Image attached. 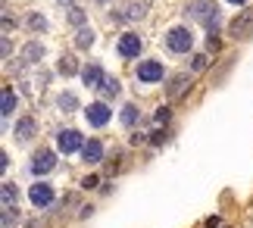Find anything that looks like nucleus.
Instances as JSON below:
<instances>
[{
	"label": "nucleus",
	"instance_id": "f257e3e1",
	"mask_svg": "<svg viewBox=\"0 0 253 228\" xmlns=\"http://www.w3.org/2000/svg\"><path fill=\"white\" fill-rule=\"evenodd\" d=\"M166 47L172 53H191V47H194V35H191V28H184V25H175L166 32Z\"/></svg>",
	"mask_w": 253,
	"mask_h": 228
},
{
	"label": "nucleus",
	"instance_id": "f03ea898",
	"mask_svg": "<svg viewBox=\"0 0 253 228\" xmlns=\"http://www.w3.org/2000/svg\"><path fill=\"white\" fill-rule=\"evenodd\" d=\"M56 169V153L47 150V147H41V150L32 153V163H28V172L32 175H50Z\"/></svg>",
	"mask_w": 253,
	"mask_h": 228
},
{
	"label": "nucleus",
	"instance_id": "7ed1b4c3",
	"mask_svg": "<svg viewBox=\"0 0 253 228\" xmlns=\"http://www.w3.org/2000/svg\"><path fill=\"white\" fill-rule=\"evenodd\" d=\"M56 147H60V153H79L82 147H84V137H82V132L79 128H63L60 135H56Z\"/></svg>",
	"mask_w": 253,
	"mask_h": 228
},
{
	"label": "nucleus",
	"instance_id": "20e7f679",
	"mask_svg": "<svg viewBox=\"0 0 253 228\" xmlns=\"http://www.w3.org/2000/svg\"><path fill=\"white\" fill-rule=\"evenodd\" d=\"M134 72H138V82H144V85H157V82H163L166 69H163L160 59H144V63L134 69Z\"/></svg>",
	"mask_w": 253,
	"mask_h": 228
},
{
	"label": "nucleus",
	"instance_id": "39448f33",
	"mask_svg": "<svg viewBox=\"0 0 253 228\" xmlns=\"http://www.w3.org/2000/svg\"><path fill=\"white\" fill-rule=\"evenodd\" d=\"M116 50H119L125 59H134V56H141V50H144V44H141V35H131V32L119 35V41H116Z\"/></svg>",
	"mask_w": 253,
	"mask_h": 228
},
{
	"label": "nucleus",
	"instance_id": "423d86ee",
	"mask_svg": "<svg viewBox=\"0 0 253 228\" xmlns=\"http://www.w3.org/2000/svg\"><path fill=\"white\" fill-rule=\"evenodd\" d=\"M28 200H32L38 210H50L53 206V187L44 184V182H35L32 191H28Z\"/></svg>",
	"mask_w": 253,
	"mask_h": 228
},
{
	"label": "nucleus",
	"instance_id": "0eeeda50",
	"mask_svg": "<svg viewBox=\"0 0 253 228\" xmlns=\"http://www.w3.org/2000/svg\"><path fill=\"white\" fill-rule=\"evenodd\" d=\"M82 82H84V88H94V91H100V85L106 82L103 66H100V63H87V66H82Z\"/></svg>",
	"mask_w": 253,
	"mask_h": 228
},
{
	"label": "nucleus",
	"instance_id": "6e6552de",
	"mask_svg": "<svg viewBox=\"0 0 253 228\" xmlns=\"http://www.w3.org/2000/svg\"><path fill=\"white\" fill-rule=\"evenodd\" d=\"M84 119H87V122H91L94 128H103L113 116H110V106H106L103 100H97V103H91V106L84 110Z\"/></svg>",
	"mask_w": 253,
	"mask_h": 228
},
{
	"label": "nucleus",
	"instance_id": "1a4fd4ad",
	"mask_svg": "<svg viewBox=\"0 0 253 228\" xmlns=\"http://www.w3.org/2000/svg\"><path fill=\"white\" fill-rule=\"evenodd\" d=\"M219 9V3H212V0H194V3H188V19H200V22H207V19Z\"/></svg>",
	"mask_w": 253,
	"mask_h": 228
},
{
	"label": "nucleus",
	"instance_id": "9d476101",
	"mask_svg": "<svg viewBox=\"0 0 253 228\" xmlns=\"http://www.w3.org/2000/svg\"><path fill=\"white\" fill-rule=\"evenodd\" d=\"M250 32H253V9H244V13L228 25V35L231 38H247Z\"/></svg>",
	"mask_w": 253,
	"mask_h": 228
},
{
	"label": "nucleus",
	"instance_id": "9b49d317",
	"mask_svg": "<svg viewBox=\"0 0 253 228\" xmlns=\"http://www.w3.org/2000/svg\"><path fill=\"white\" fill-rule=\"evenodd\" d=\"M106 156V150H103V141H97V137H91V141H84V147H82V160L87 163V166H97Z\"/></svg>",
	"mask_w": 253,
	"mask_h": 228
},
{
	"label": "nucleus",
	"instance_id": "f8f14e48",
	"mask_svg": "<svg viewBox=\"0 0 253 228\" xmlns=\"http://www.w3.org/2000/svg\"><path fill=\"white\" fill-rule=\"evenodd\" d=\"M38 132V125H35V119H16V128H13V137H16V144H25V141H32Z\"/></svg>",
	"mask_w": 253,
	"mask_h": 228
},
{
	"label": "nucleus",
	"instance_id": "ddd939ff",
	"mask_svg": "<svg viewBox=\"0 0 253 228\" xmlns=\"http://www.w3.org/2000/svg\"><path fill=\"white\" fill-rule=\"evenodd\" d=\"M56 72L66 75V78L79 75V72H82V66H79V59H75V53H63V56H60V63H56Z\"/></svg>",
	"mask_w": 253,
	"mask_h": 228
},
{
	"label": "nucleus",
	"instance_id": "4468645a",
	"mask_svg": "<svg viewBox=\"0 0 253 228\" xmlns=\"http://www.w3.org/2000/svg\"><path fill=\"white\" fill-rule=\"evenodd\" d=\"M44 53H47V47H44L41 41H28V44L22 47V59H25V63H41Z\"/></svg>",
	"mask_w": 253,
	"mask_h": 228
},
{
	"label": "nucleus",
	"instance_id": "2eb2a0df",
	"mask_svg": "<svg viewBox=\"0 0 253 228\" xmlns=\"http://www.w3.org/2000/svg\"><path fill=\"white\" fill-rule=\"evenodd\" d=\"M191 85V75L188 72H181V75H175V78H169L166 82V94L169 97H181V91Z\"/></svg>",
	"mask_w": 253,
	"mask_h": 228
},
{
	"label": "nucleus",
	"instance_id": "dca6fc26",
	"mask_svg": "<svg viewBox=\"0 0 253 228\" xmlns=\"http://www.w3.org/2000/svg\"><path fill=\"white\" fill-rule=\"evenodd\" d=\"M47 25H50V22H47V16H44V13H38V9L25 16V28H28L32 35H38V32H47Z\"/></svg>",
	"mask_w": 253,
	"mask_h": 228
},
{
	"label": "nucleus",
	"instance_id": "f3484780",
	"mask_svg": "<svg viewBox=\"0 0 253 228\" xmlns=\"http://www.w3.org/2000/svg\"><path fill=\"white\" fill-rule=\"evenodd\" d=\"M119 94H122V85H119V78L106 75V82L100 85V97H103V100H116Z\"/></svg>",
	"mask_w": 253,
	"mask_h": 228
},
{
	"label": "nucleus",
	"instance_id": "a211bd4d",
	"mask_svg": "<svg viewBox=\"0 0 253 228\" xmlns=\"http://www.w3.org/2000/svg\"><path fill=\"white\" fill-rule=\"evenodd\" d=\"M94 28L91 25H84V28H79V32H75V47H79V50H91V44H94Z\"/></svg>",
	"mask_w": 253,
	"mask_h": 228
},
{
	"label": "nucleus",
	"instance_id": "6ab92c4d",
	"mask_svg": "<svg viewBox=\"0 0 253 228\" xmlns=\"http://www.w3.org/2000/svg\"><path fill=\"white\" fill-rule=\"evenodd\" d=\"M119 119H122V125H125V128H134V125H138V119H141V110H138L134 103H125V106H122V113H119Z\"/></svg>",
	"mask_w": 253,
	"mask_h": 228
},
{
	"label": "nucleus",
	"instance_id": "aec40b11",
	"mask_svg": "<svg viewBox=\"0 0 253 228\" xmlns=\"http://www.w3.org/2000/svg\"><path fill=\"white\" fill-rule=\"evenodd\" d=\"M125 16H128V22H141V19L147 16V3H144V0H131V3L125 6Z\"/></svg>",
	"mask_w": 253,
	"mask_h": 228
},
{
	"label": "nucleus",
	"instance_id": "412c9836",
	"mask_svg": "<svg viewBox=\"0 0 253 228\" xmlns=\"http://www.w3.org/2000/svg\"><path fill=\"white\" fill-rule=\"evenodd\" d=\"M66 22H69L72 28H84L87 25V13L82 6H72V9H66Z\"/></svg>",
	"mask_w": 253,
	"mask_h": 228
},
{
	"label": "nucleus",
	"instance_id": "4be33fe9",
	"mask_svg": "<svg viewBox=\"0 0 253 228\" xmlns=\"http://www.w3.org/2000/svg\"><path fill=\"white\" fill-rule=\"evenodd\" d=\"M56 106H60L63 113H75L79 110V97H75L72 91H63L60 97H56Z\"/></svg>",
	"mask_w": 253,
	"mask_h": 228
},
{
	"label": "nucleus",
	"instance_id": "5701e85b",
	"mask_svg": "<svg viewBox=\"0 0 253 228\" xmlns=\"http://www.w3.org/2000/svg\"><path fill=\"white\" fill-rule=\"evenodd\" d=\"M16 110V91L13 88H3V106H0V113H3V119H9Z\"/></svg>",
	"mask_w": 253,
	"mask_h": 228
},
{
	"label": "nucleus",
	"instance_id": "b1692460",
	"mask_svg": "<svg viewBox=\"0 0 253 228\" xmlns=\"http://www.w3.org/2000/svg\"><path fill=\"white\" fill-rule=\"evenodd\" d=\"M16 200H19V187L13 182H3V210L6 206H16Z\"/></svg>",
	"mask_w": 253,
	"mask_h": 228
},
{
	"label": "nucleus",
	"instance_id": "393cba45",
	"mask_svg": "<svg viewBox=\"0 0 253 228\" xmlns=\"http://www.w3.org/2000/svg\"><path fill=\"white\" fill-rule=\"evenodd\" d=\"M203 28H207V35H219V28H222V9H216V13L203 22Z\"/></svg>",
	"mask_w": 253,
	"mask_h": 228
},
{
	"label": "nucleus",
	"instance_id": "a878e982",
	"mask_svg": "<svg viewBox=\"0 0 253 228\" xmlns=\"http://www.w3.org/2000/svg\"><path fill=\"white\" fill-rule=\"evenodd\" d=\"M19 219H22V216H19V206H6L3 210V228H13V225H19Z\"/></svg>",
	"mask_w": 253,
	"mask_h": 228
},
{
	"label": "nucleus",
	"instance_id": "bb28decb",
	"mask_svg": "<svg viewBox=\"0 0 253 228\" xmlns=\"http://www.w3.org/2000/svg\"><path fill=\"white\" fill-rule=\"evenodd\" d=\"M169 119H172V110H169V106H160V110L153 113V122H157L160 128H166V125H169Z\"/></svg>",
	"mask_w": 253,
	"mask_h": 228
},
{
	"label": "nucleus",
	"instance_id": "cd10ccee",
	"mask_svg": "<svg viewBox=\"0 0 253 228\" xmlns=\"http://www.w3.org/2000/svg\"><path fill=\"white\" fill-rule=\"evenodd\" d=\"M207 63H210L207 53H194L191 56V69H194V72H197V69H207Z\"/></svg>",
	"mask_w": 253,
	"mask_h": 228
},
{
	"label": "nucleus",
	"instance_id": "c85d7f7f",
	"mask_svg": "<svg viewBox=\"0 0 253 228\" xmlns=\"http://www.w3.org/2000/svg\"><path fill=\"white\" fill-rule=\"evenodd\" d=\"M0 53H3V59L9 63V53H13V38L3 35V41H0Z\"/></svg>",
	"mask_w": 253,
	"mask_h": 228
},
{
	"label": "nucleus",
	"instance_id": "c756f323",
	"mask_svg": "<svg viewBox=\"0 0 253 228\" xmlns=\"http://www.w3.org/2000/svg\"><path fill=\"white\" fill-rule=\"evenodd\" d=\"M110 22H113V25H125V22H128L125 9H113V13H110Z\"/></svg>",
	"mask_w": 253,
	"mask_h": 228
},
{
	"label": "nucleus",
	"instance_id": "7c9ffc66",
	"mask_svg": "<svg viewBox=\"0 0 253 228\" xmlns=\"http://www.w3.org/2000/svg\"><path fill=\"white\" fill-rule=\"evenodd\" d=\"M13 25H16V16L9 13V9H3V35L13 32Z\"/></svg>",
	"mask_w": 253,
	"mask_h": 228
},
{
	"label": "nucleus",
	"instance_id": "2f4dec72",
	"mask_svg": "<svg viewBox=\"0 0 253 228\" xmlns=\"http://www.w3.org/2000/svg\"><path fill=\"white\" fill-rule=\"evenodd\" d=\"M219 47H222V44H219V35H207V50H210V53H216Z\"/></svg>",
	"mask_w": 253,
	"mask_h": 228
},
{
	"label": "nucleus",
	"instance_id": "473e14b6",
	"mask_svg": "<svg viewBox=\"0 0 253 228\" xmlns=\"http://www.w3.org/2000/svg\"><path fill=\"white\" fill-rule=\"evenodd\" d=\"M97 184H100V182H97L94 175H87V178H82V187H84V191H94Z\"/></svg>",
	"mask_w": 253,
	"mask_h": 228
},
{
	"label": "nucleus",
	"instance_id": "72a5a7b5",
	"mask_svg": "<svg viewBox=\"0 0 253 228\" xmlns=\"http://www.w3.org/2000/svg\"><path fill=\"white\" fill-rule=\"evenodd\" d=\"M163 141H166V132H163V128H160V132H153V135H150V144H157V147H160Z\"/></svg>",
	"mask_w": 253,
	"mask_h": 228
},
{
	"label": "nucleus",
	"instance_id": "f704fd0d",
	"mask_svg": "<svg viewBox=\"0 0 253 228\" xmlns=\"http://www.w3.org/2000/svg\"><path fill=\"white\" fill-rule=\"evenodd\" d=\"M91 213H94V206H82L79 216H82V219H91Z\"/></svg>",
	"mask_w": 253,
	"mask_h": 228
},
{
	"label": "nucleus",
	"instance_id": "c9c22d12",
	"mask_svg": "<svg viewBox=\"0 0 253 228\" xmlns=\"http://www.w3.org/2000/svg\"><path fill=\"white\" fill-rule=\"evenodd\" d=\"M56 3H60V6H66V9H72V6H75V0H56Z\"/></svg>",
	"mask_w": 253,
	"mask_h": 228
},
{
	"label": "nucleus",
	"instance_id": "e433bc0d",
	"mask_svg": "<svg viewBox=\"0 0 253 228\" xmlns=\"http://www.w3.org/2000/svg\"><path fill=\"white\" fill-rule=\"evenodd\" d=\"M228 3H238V6H244V3H247V0H228Z\"/></svg>",
	"mask_w": 253,
	"mask_h": 228
},
{
	"label": "nucleus",
	"instance_id": "4c0bfd02",
	"mask_svg": "<svg viewBox=\"0 0 253 228\" xmlns=\"http://www.w3.org/2000/svg\"><path fill=\"white\" fill-rule=\"evenodd\" d=\"M94 3H100V6H106V3H110V0H94Z\"/></svg>",
	"mask_w": 253,
	"mask_h": 228
}]
</instances>
